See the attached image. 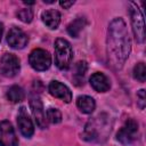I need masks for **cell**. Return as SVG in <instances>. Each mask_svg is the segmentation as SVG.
I'll use <instances>...</instances> for the list:
<instances>
[{"label":"cell","mask_w":146,"mask_h":146,"mask_svg":"<svg viewBox=\"0 0 146 146\" xmlns=\"http://www.w3.org/2000/svg\"><path fill=\"white\" fill-rule=\"evenodd\" d=\"M130 50L131 42L127 25L122 18H114L108 25L106 39L108 65H111L114 70H120L129 57Z\"/></svg>","instance_id":"1"},{"label":"cell","mask_w":146,"mask_h":146,"mask_svg":"<svg viewBox=\"0 0 146 146\" xmlns=\"http://www.w3.org/2000/svg\"><path fill=\"white\" fill-rule=\"evenodd\" d=\"M73 59V49L71 43L65 39L55 41V63L59 70H67Z\"/></svg>","instance_id":"2"},{"label":"cell","mask_w":146,"mask_h":146,"mask_svg":"<svg viewBox=\"0 0 146 146\" xmlns=\"http://www.w3.org/2000/svg\"><path fill=\"white\" fill-rule=\"evenodd\" d=\"M130 17H131V25H132V31L136 38V41L139 43H143L145 40V24H144V17L138 8L137 3L131 2L130 3Z\"/></svg>","instance_id":"3"},{"label":"cell","mask_w":146,"mask_h":146,"mask_svg":"<svg viewBox=\"0 0 146 146\" xmlns=\"http://www.w3.org/2000/svg\"><path fill=\"white\" fill-rule=\"evenodd\" d=\"M30 65L35 71H46L51 65V56L44 49H34L29 57Z\"/></svg>","instance_id":"4"},{"label":"cell","mask_w":146,"mask_h":146,"mask_svg":"<svg viewBox=\"0 0 146 146\" xmlns=\"http://www.w3.org/2000/svg\"><path fill=\"white\" fill-rule=\"evenodd\" d=\"M19 59L14 54H5L0 59V72L6 78H14L19 72Z\"/></svg>","instance_id":"5"},{"label":"cell","mask_w":146,"mask_h":146,"mask_svg":"<svg viewBox=\"0 0 146 146\" xmlns=\"http://www.w3.org/2000/svg\"><path fill=\"white\" fill-rule=\"evenodd\" d=\"M137 133H138V123L135 120L129 119L125 121L124 125L119 130L116 135V139L121 144L128 145L131 144L133 140H136Z\"/></svg>","instance_id":"6"},{"label":"cell","mask_w":146,"mask_h":146,"mask_svg":"<svg viewBox=\"0 0 146 146\" xmlns=\"http://www.w3.org/2000/svg\"><path fill=\"white\" fill-rule=\"evenodd\" d=\"M30 107H31V111H32V114L35 119L36 124L41 129H46L48 127L47 116H46V113H44V110H43L42 102L40 100V98L36 95L32 96L30 98Z\"/></svg>","instance_id":"7"},{"label":"cell","mask_w":146,"mask_h":146,"mask_svg":"<svg viewBox=\"0 0 146 146\" xmlns=\"http://www.w3.org/2000/svg\"><path fill=\"white\" fill-rule=\"evenodd\" d=\"M18 140L9 121L0 122V146H17Z\"/></svg>","instance_id":"8"},{"label":"cell","mask_w":146,"mask_h":146,"mask_svg":"<svg viewBox=\"0 0 146 146\" xmlns=\"http://www.w3.org/2000/svg\"><path fill=\"white\" fill-rule=\"evenodd\" d=\"M17 125L19 128L21 133L26 137V138H31L32 135L34 133V127L33 123L29 116V113L26 111L25 107H21L17 114Z\"/></svg>","instance_id":"9"},{"label":"cell","mask_w":146,"mask_h":146,"mask_svg":"<svg viewBox=\"0 0 146 146\" xmlns=\"http://www.w3.org/2000/svg\"><path fill=\"white\" fill-rule=\"evenodd\" d=\"M27 35L19 27H11L7 34V42L14 49H23L27 44Z\"/></svg>","instance_id":"10"},{"label":"cell","mask_w":146,"mask_h":146,"mask_svg":"<svg viewBox=\"0 0 146 146\" xmlns=\"http://www.w3.org/2000/svg\"><path fill=\"white\" fill-rule=\"evenodd\" d=\"M48 89H49V92L54 97L59 98V99L64 100L65 103H70L72 100V92H71V90L65 84H63L59 81H51L49 83Z\"/></svg>","instance_id":"11"},{"label":"cell","mask_w":146,"mask_h":146,"mask_svg":"<svg viewBox=\"0 0 146 146\" xmlns=\"http://www.w3.org/2000/svg\"><path fill=\"white\" fill-rule=\"evenodd\" d=\"M90 84L98 92H106L111 88L108 78L100 72H96L90 76Z\"/></svg>","instance_id":"12"},{"label":"cell","mask_w":146,"mask_h":146,"mask_svg":"<svg viewBox=\"0 0 146 146\" xmlns=\"http://www.w3.org/2000/svg\"><path fill=\"white\" fill-rule=\"evenodd\" d=\"M42 22L51 30H56L60 23V14L56 9H48L44 10L41 15Z\"/></svg>","instance_id":"13"},{"label":"cell","mask_w":146,"mask_h":146,"mask_svg":"<svg viewBox=\"0 0 146 146\" xmlns=\"http://www.w3.org/2000/svg\"><path fill=\"white\" fill-rule=\"evenodd\" d=\"M76 106L79 107V110L82 113L90 114L95 111L96 103H95L94 98L90 97V96H80L76 99Z\"/></svg>","instance_id":"14"},{"label":"cell","mask_w":146,"mask_h":146,"mask_svg":"<svg viewBox=\"0 0 146 146\" xmlns=\"http://www.w3.org/2000/svg\"><path fill=\"white\" fill-rule=\"evenodd\" d=\"M86 25H87V19L84 17H78V18H75L73 22H71L68 24L67 32L73 38H78L79 34H80V32L84 29Z\"/></svg>","instance_id":"15"},{"label":"cell","mask_w":146,"mask_h":146,"mask_svg":"<svg viewBox=\"0 0 146 146\" xmlns=\"http://www.w3.org/2000/svg\"><path fill=\"white\" fill-rule=\"evenodd\" d=\"M7 98L11 103H19V102L24 100L25 92H24L23 88L19 86H11L7 91Z\"/></svg>","instance_id":"16"},{"label":"cell","mask_w":146,"mask_h":146,"mask_svg":"<svg viewBox=\"0 0 146 146\" xmlns=\"http://www.w3.org/2000/svg\"><path fill=\"white\" fill-rule=\"evenodd\" d=\"M87 70H88L87 62L80 60V62L76 63L75 68H74V81H75V84L76 86L83 84V76H84Z\"/></svg>","instance_id":"17"},{"label":"cell","mask_w":146,"mask_h":146,"mask_svg":"<svg viewBox=\"0 0 146 146\" xmlns=\"http://www.w3.org/2000/svg\"><path fill=\"white\" fill-rule=\"evenodd\" d=\"M133 76H135V79H137L140 82L145 81V79H146V67H145V64L143 62H140V63L135 65V67H133Z\"/></svg>","instance_id":"18"},{"label":"cell","mask_w":146,"mask_h":146,"mask_svg":"<svg viewBox=\"0 0 146 146\" xmlns=\"http://www.w3.org/2000/svg\"><path fill=\"white\" fill-rule=\"evenodd\" d=\"M46 116H47V121H49L50 123H54V124H57L62 121V113L57 108H49L46 113Z\"/></svg>","instance_id":"19"},{"label":"cell","mask_w":146,"mask_h":146,"mask_svg":"<svg viewBox=\"0 0 146 146\" xmlns=\"http://www.w3.org/2000/svg\"><path fill=\"white\" fill-rule=\"evenodd\" d=\"M16 15H17L18 19L24 23H31L33 19V11L30 8H23L21 10H18Z\"/></svg>","instance_id":"20"},{"label":"cell","mask_w":146,"mask_h":146,"mask_svg":"<svg viewBox=\"0 0 146 146\" xmlns=\"http://www.w3.org/2000/svg\"><path fill=\"white\" fill-rule=\"evenodd\" d=\"M137 104H138V106H139L140 110H144L145 108L146 97H145V90L144 89H140L137 92Z\"/></svg>","instance_id":"21"},{"label":"cell","mask_w":146,"mask_h":146,"mask_svg":"<svg viewBox=\"0 0 146 146\" xmlns=\"http://www.w3.org/2000/svg\"><path fill=\"white\" fill-rule=\"evenodd\" d=\"M59 5H60L64 9H68L71 6H73V5H74V0H71V1H60V2H59Z\"/></svg>","instance_id":"22"},{"label":"cell","mask_w":146,"mask_h":146,"mask_svg":"<svg viewBox=\"0 0 146 146\" xmlns=\"http://www.w3.org/2000/svg\"><path fill=\"white\" fill-rule=\"evenodd\" d=\"M2 33H3V25L0 24V41H1V36H2Z\"/></svg>","instance_id":"23"},{"label":"cell","mask_w":146,"mask_h":146,"mask_svg":"<svg viewBox=\"0 0 146 146\" xmlns=\"http://www.w3.org/2000/svg\"><path fill=\"white\" fill-rule=\"evenodd\" d=\"M43 2H44V3H54L55 0H43Z\"/></svg>","instance_id":"24"},{"label":"cell","mask_w":146,"mask_h":146,"mask_svg":"<svg viewBox=\"0 0 146 146\" xmlns=\"http://www.w3.org/2000/svg\"><path fill=\"white\" fill-rule=\"evenodd\" d=\"M24 3H26V5H34V1H30V2H27V1H24Z\"/></svg>","instance_id":"25"}]
</instances>
